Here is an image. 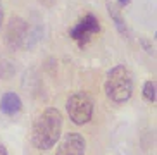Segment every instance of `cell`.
<instances>
[{"label": "cell", "mask_w": 157, "mask_h": 155, "mask_svg": "<svg viewBox=\"0 0 157 155\" xmlns=\"http://www.w3.org/2000/svg\"><path fill=\"white\" fill-rule=\"evenodd\" d=\"M62 136V114L57 107H47L35 117L31 128V145L36 150H50Z\"/></svg>", "instance_id": "6da1fadb"}, {"label": "cell", "mask_w": 157, "mask_h": 155, "mask_svg": "<svg viewBox=\"0 0 157 155\" xmlns=\"http://www.w3.org/2000/svg\"><path fill=\"white\" fill-rule=\"evenodd\" d=\"M105 96L112 104H126L133 95V74L124 64H117L107 73L104 83Z\"/></svg>", "instance_id": "7a4b0ae2"}, {"label": "cell", "mask_w": 157, "mask_h": 155, "mask_svg": "<svg viewBox=\"0 0 157 155\" xmlns=\"http://www.w3.org/2000/svg\"><path fill=\"white\" fill-rule=\"evenodd\" d=\"M93 109H95V102L86 91H74L66 100L67 115H69L71 123L76 126H83L90 123L93 117Z\"/></svg>", "instance_id": "3957f363"}, {"label": "cell", "mask_w": 157, "mask_h": 155, "mask_svg": "<svg viewBox=\"0 0 157 155\" xmlns=\"http://www.w3.org/2000/svg\"><path fill=\"white\" fill-rule=\"evenodd\" d=\"M28 29L29 24L26 19L21 17V16H12L9 19V23L5 24V31H4V43L7 47V50L16 52L19 48H23Z\"/></svg>", "instance_id": "277c9868"}, {"label": "cell", "mask_w": 157, "mask_h": 155, "mask_svg": "<svg viewBox=\"0 0 157 155\" xmlns=\"http://www.w3.org/2000/svg\"><path fill=\"white\" fill-rule=\"evenodd\" d=\"M98 31H100V23H98L97 16L86 14L83 19H79L78 23L69 29V36L83 48L95 35H98Z\"/></svg>", "instance_id": "5b68a950"}, {"label": "cell", "mask_w": 157, "mask_h": 155, "mask_svg": "<svg viewBox=\"0 0 157 155\" xmlns=\"http://www.w3.org/2000/svg\"><path fill=\"white\" fill-rule=\"evenodd\" d=\"M57 143L56 155H85L86 152V140L79 133H66Z\"/></svg>", "instance_id": "8992f818"}, {"label": "cell", "mask_w": 157, "mask_h": 155, "mask_svg": "<svg viewBox=\"0 0 157 155\" xmlns=\"http://www.w3.org/2000/svg\"><path fill=\"white\" fill-rule=\"evenodd\" d=\"M23 109V100L16 91H5L0 96V112L7 117H14Z\"/></svg>", "instance_id": "52a82bcc"}, {"label": "cell", "mask_w": 157, "mask_h": 155, "mask_svg": "<svg viewBox=\"0 0 157 155\" xmlns=\"http://www.w3.org/2000/svg\"><path fill=\"white\" fill-rule=\"evenodd\" d=\"M105 7H107V12H109V16H111L116 29H117V33H119L123 38L129 40V38H131V31H129V28H128V24H126L124 17H123V14H121L119 7H117L116 4H112V2H109V0L105 2Z\"/></svg>", "instance_id": "ba28073f"}, {"label": "cell", "mask_w": 157, "mask_h": 155, "mask_svg": "<svg viewBox=\"0 0 157 155\" xmlns=\"http://www.w3.org/2000/svg\"><path fill=\"white\" fill-rule=\"evenodd\" d=\"M142 95L148 104H155V100H157V83H155V79H148V81L143 83Z\"/></svg>", "instance_id": "9c48e42d"}, {"label": "cell", "mask_w": 157, "mask_h": 155, "mask_svg": "<svg viewBox=\"0 0 157 155\" xmlns=\"http://www.w3.org/2000/svg\"><path fill=\"white\" fill-rule=\"evenodd\" d=\"M42 38V28L40 26H35L33 29H28V35H26V40L23 43V48H33V47L36 45L38 41Z\"/></svg>", "instance_id": "30bf717a"}, {"label": "cell", "mask_w": 157, "mask_h": 155, "mask_svg": "<svg viewBox=\"0 0 157 155\" xmlns=\"http://www.w3.org/2000/svg\"><path fill=\"white\" fill-rule=\"evenodd\" d=\"M138 41H140V45H142V48H143L145 52H147L148 55H155V48H154L152 41L148 40V38H145V36H140V38H138Z\"/></svg>", "instance_id": "8fae6325"}, {"label": "cell", "mask_w": 157, "mask_h": 155, "mask_svg": "<svg viewBox=\"0 0 157 155\" xmlns=\"http://www.w3.org/2000/svg\"><path fill=\"white\" fill-rule=\"evenodd\" d=\"M4 26V7H2V2H0V29Z\"/></svg>", "instance_id": "7c38bea8"}, {"label": "cell", "mask_w": 157, "mask_h": 155, "mask_svg": "<svg viewBox=\"0 0 157 155\" xmlns=\"http://www.w3.org/2000/svg\"><path fill=\"white\" fill-rule=\"evenodd\" d=\"M117 4H119L121 7H126V5L131 4V0H117Z\"/></svg>", "instance_id": "4fadbf2b"}, {"label": "cell", "mask_w": 157, "mask_h": 155, "mask_svg": "<svg viewBox=\"0 0 157 155\" xmlns=\"http://www.w3.org/2000/svg\"><path fill=\"white\" fill-rule=\"evenodd\" d=\"M0 155H9V152H7V148H5V145H2V143H0Z\"/></svg>", "instance_id": "5bb4252c"}]
</instances>
